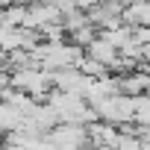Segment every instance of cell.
Wrapping results in <instances>:
<instances>
[{"instance_id":"obj_1","label":"cell","mask_w":150,"mask_h":150,"mask_svg":"<svg viewBox=\"0 0 150 150\" xmlns=\"http://www.w3.org/2000/svg\"><path fill=\"white\" fill-rule=\"evenodd\" d=\"M9 86L33 94L35 100H44L50 94V86H53V71H44V68H12Z\"/></svg>"},{"instance_id":"obj_2","label":"cell","mask_w":150,"mask_h":150,"mask_svg":"<svg viewBox=\"0 0 150 150\" xmlns=\"http://www.w3.org/2000/svg\"><path fill=\"white\" fill-rule=\"evenodd\" d=\"M59 150H77V147H88V127L86 124H74V121H59L53 129L44 132Z\"/></svg>"},{"instance_id":"obj_3","label":"cell","mask_w":150,"mask_h":150,"mask_svg":"<svg viewBox=\"0 0 150 150\" xmlns=\"http://www.w3.org/2000/svg\"><path fill=\"white\" fill-rule=\"evenodd\" d=\"M121 141V129L118 124H109V121H94L88 124V147H118Z\"/></svg>"},{"instance_id":"obj_4","label":"cell","mask_w":150,"mask_h":150,"mask_svg":"<svg viewBox=\"0 0 150 150\" xmlns=\"http://www.w3.org/2000/svg\"><path fill=\"white\" fill-rule=\"evenodd\" d=\"M86 56H91V59H97V62H103V65H109V68H112V65L118 62L121 50H118V47H115L109 38H103V35L97 33V38H94V41L86 47Z\"/></svg>"},{"instance_id":"obj_5","label":"cell","mask_w":150,"mask_h":150,"mask_svg":"<svg viewBox=\"0 0 150 150\" xmlns=\"http://www.w3.org/2000/svg\"><path fill=\"white\" fill-rule=\"evenodd\" d=\"M121 24H127V27L147 24L150 27V0H132V3H127L124 12H121Z\"/></svg>"},{"instance_id":"obj_6","label":"cell","mask_w":150,"mask_h":150,"mask_svg":"<svg viewBox=\"0 0 150 150\" xmlns=\"http://www.w3.org/2000/svg\"><path fill=\"white\" fill-rule=\"evenodd\" d=\"M21 124H24V115H21L15 106H9V103L0 100V135L9 132V129H18Z\"/></svg>"},{"instance_id":"obj_7","label":"cell","mask_w":150,"mask_h":150,"mask_svg":"<svg viewBox=\"0 0 150 150\" xmlns=\"http://www.w3.org/2000/svg\"><path fill=\"white\" fill-rule=\"evenodd\" d=\"M97 33H100V30H97V27H94V24L88 21V24L77 27L74 33H68V41H74V44H80V47L86 50V47H88V44H91V41L97 38Z\"/></svg>"},{"instance_id":"obj_8","label":"cell","mask_w":150,"mask_h":150,"mask_svg":"<svg viewBox=\"0 0 150 150\" xmlns=\"http://www.w3.org/2000/svg\"><path fill=\"white\" fill-rule=\"evenodd\" d=\"M80 71L86 74V77H91V80H100V77H109V65H103V62H97V59H91V56H83L80 59Z\"/></svg>"},{"instance_id":"obj_9","label":"cell","mask_w":150,"mask_h":150,"mask_svg":"<svg viewBox=\"0 0 150 150\" xmlns=\"http://www.w3.org/2000/svg\"><path fill=\"white\" fill-rule=\"evenodd\" d=\"M27 18V3H9L3 6V27H21Z\"/></svg>"},{"instance_id":"obj_10","label":"cell","mask_w":150,"mask_h":150,"mask_svg":"<svg viewBox=\"0 0 150 150\" xmlns=\"http://www.w3.org/2000/svg\"><path fill=\"white\" fill-rule=\"evenodd\" d=\"M3 86H9V68L0 65V88H3Z\"/></svg>"},{"instance_id":"obj_11","label":"cell","mask_w":150,"mask_h":150,"mask_svg":"<svg viewBox=\"0 0 150 150\" xmlns=\"http://www.w3.org/2000/svg\"><path fill=\"white\" fill-rule=\"evenodd\" d=\"M6 56H9V53H6L3 47H0V65H3V62H6Z\"/></svg>"}]
</instances>
